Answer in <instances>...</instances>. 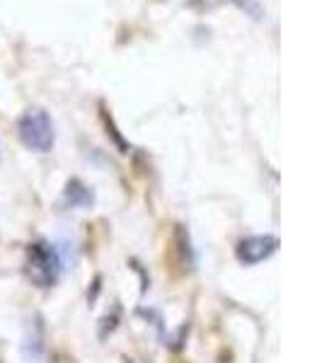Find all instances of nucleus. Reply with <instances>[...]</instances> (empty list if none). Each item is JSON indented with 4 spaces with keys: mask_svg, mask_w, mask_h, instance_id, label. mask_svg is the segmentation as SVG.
<instances>
[{
    "mask_svg": "<svg viewBox=\"0 0 322 363\" xmlns=\"http://www.w3.org/2000/svg\"><path fill=\"white\" fill-rule=\"evenodd\" d=\"M25 361L27 363H44L46 361V330L42 315H34L25 332Z\"/></svg>",
    "mask_w": 322,
    "mask_h": 363,
    "instance_id": "nucleus-4",
    "label": "nucleus"
},
{
    "mask_svg": "<svg viewBox=\"0 0 322 363\" xmlns=\"http://www.w3.org/2000/svg\"><path fill=\"white\" fill-rule=\"evenodd\" d=\"M231 3L238 5V8L243 10L245 15L252 17V20H257V22H260L262 17H265V8H262V5L257 3V0H231Z\"/></svg>",
    "mask_w": 322,
    "mask_h": 363,
    "instance_id": "nucleus-6",
    "label": "nucleus"
},
{
    "mask_svg": "<svg viewBox=\"0 0 322 363\" xmlns=\"http://www.w3.org/2000/svg\"><path fill=\"white\" fill-rule=\"evenodd\" d=\"M63 201L68 203L70 208H87L95 203V191L80 179H68L66 189H63Z\"/></svg>",
    "mask_w": 322,
    "mask_h": 363,
    "instance_id": "nucleus-5",
    "label": "nucleus"
},
{
    "mask_svg": "<svg viewBox=\"0 0 322 363\" xmlns=\"http://www.w3.org/2000/svg\"><path fill=\"white\" fill-rule=\"evenodd\" d=\"M277 250H279V240L274 235H250L238 242L235 257L240 264L255 267V264H260V262L269 259Z\"/></svg>",
    "mask_w": 322,
    "mask_h": 363,
    "instance_id": "nucleus-3",
    "label": "nucleus"
},
{
    "mask_svg": "<svg viewBox=\"0 0 322 363\" xmlns=\"http://www.w3.org/2000/svg\"><path fill=\"white\" fill-rule=\"evenodd\" d=\"M102 121H104V126H107V136H112V138H114V143L119 145V153H128L126 140L119 136V131H116V126H114L112 116H109L107 112H102Z\"/></svg>",
    "mask_w": 322,
    "mask_h": 363,
    "instance_id": "nucleus-7",
    "label": "nucleus"
},
{
    "mask_svg": "<svg viewBox=\"0 0 322 363\" xmlns=\"http://www.w3.org/2000/svg\"><path fill=\"white\" fill-rule=\"evenodd\" d=\"M17 136L25 148L37 150V153H49L56 143V128L44 109L32 107L17 119Z\"/></svg>",
    "mask_w": 322,
    "mask_h": 363,
    "instance_id": "nucleus-1",
    "label": "nucleus"
},
{
    "mask_svg": "<svg viewBox=\"0 0 322 363\" xmlns=\"http://www.w3.org/2000/svg\"><path fill=\"white\" fill-rule=\"evenodd\" d=\"M61 257L44 240H37L27 247V277L39 289H51L61 279Z\"/></svg>",
    "mask_w": 322,
    "mask_h": 363,
    "instance_id": "nucleus-2",
    "label": "nucleus"
}]
</instances>
